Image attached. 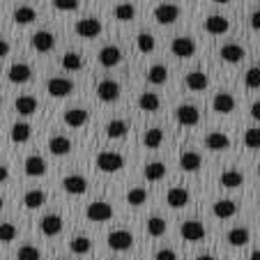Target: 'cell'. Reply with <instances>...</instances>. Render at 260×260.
Returning a JSON list of instances; mask_svg holds the SVG:
<instances>
[{
	"label": "cell",
	"mask_w": 260,
	"mask_h": 260,
	"mask_svg": "<svg viewBox=\"0 0 260 260\" xmlns=\"http://www.w3.org/2000/svg\"><path fill=\"white\" fill-rule=\"evenodd\" d=\"M97 168L104 173H118L120 168H124V157L118 152H99Z\"/></svg>",
	"instance_id": "cell-1"
},
{
	"label": "cell",
	"mask_w": 260,
	"mask_h": 260,
	"mask_svg": "<svg viewBox=\"0 0 260 260\" xmlns=\"http://www.w3.org/2000/svg\"><path fill=\"white\" fill-rule=\"evenodd\" d=\"M46 92L55 99L69 97V94L74 92V83L69 79H62V76H53V79H49V83H46Z\"/></svg>",
	"instance_id": "cell-2"
},
{
	"label": "cell",
	"mask_w": 260,
	"mask_h": 260,
	"mask_svg": "<svg viewBox=\"0 0 260 260\" xmlns=\"http://www.w3.org/2000/svg\"><path fill=\"white\" fill-rule=\"evenodd\" d=\"M85 216H88L90 221H94V223H102V221L113 219V207L108 205V203H104V201L90 203L88 210H85Z\"/></svg>",
	"instance_id": "cell-3"
},
{
	"label": "cell",
	"mask_w": 260,
	"mask_h": 260,
	"mask_svg": "<svg viewBox=\"0 0 260 260\" xmlns=\"http://www.w3.org/2000/svg\"><path fill=\"white\" fill-rule=\"evenodd\" d=\"M175 118L182 127H196V124L201 122V113H198V108L191 106V104H182V106H177Z\"/></svg>",
	"instance_id": "cell-4"
},
{
	"label": "cell",
	"mask_w": 260,
	"mask_h": 260,
	"mask_svg": "<svg viewBox=\"0 0 260 260\" xmlns=\"http://www.w3.org/2000/svg\"><path fill=\"white\" fill-rule=\"evenodd\" d=\"M102 32V21L94 19V16H85V19L76 21V35L85 37V40H92Z\"/></svg>",
	"instance_id": "cell-5"
},
{
	"label": "cell",
	"mask_w": 260,
	"mask_h": 260,
	"mask_svg": "<svg viewBox=\"0 0 260 260\" xmlns=\"http://www.w3.org/2000/svg\"><path fill=\"white\" fill-rule=\"evenodd\" d=\"M177 19H180V7L173 5V3H164V5H159L154 10V21L161 25H171Z\"/></svg>",
	"instance_id": "cell-6"
},
{
	"label": "cell",
	"mask_w": 260,
	"mask_h": 260,
	"mask_svg": "<svg viewBox=\"0 0 260 260\" xmlns=\"http://www.w3.org/2000/svg\"><path fill=\"white\" fill-rule=\"evenodd\" d=\"M97 97L102 99V102H106V104L118 102V97H120V83H118V81H113V79L102 81V83L97 85Z\"/></svg>",
	"instance_id": "cell-7"
},
{
	"label": "cell",
	"mask_w": 260,
	"mask_h": 260,
	"mask_svg": "<svg viewBox=\"0 0 260 260\" xmlns=\"http://www.w3.org/2000/svg\"><path fill=\"white\" fill-rule=\"evenodd\" d=\"M134 244V235L129 231H113L108 235V246L113 251H129Z\"/></svg>",
	"instance_id": "cell-8"
},
{
	"label": "cell",
	"mask_w": 260,
	"mask_h": 260,
	"mask_svg": "<svg viewBox=\"0 0 260 260\" xmlns=\"http://www.w3.org/2000/svg\"><path fill=\"white\" fill-rule=\"evenodd\" d=\"M171 51L177 58H191V55L196 53V42H193L191 37H175L171 44Z\"/></svg>",
	"instance_id": "cell-9"
},
{
	"label": "cell",
	"mask_w": 260,
	"mask_h": 260,
	"mask_svg": "<svg viewBox=\"0 0 260 260\" xmlns=\"http://www.w3.org/2000/svg\"><path fill=\"white\" fill-rule=\"evenodd\" d=\"M212 108L214 113H221V115H228L235 111V97L231 92H216L214 99H212Z\"/></svg>",
	"instance_id": "cell-10"
},
{
	"label": "cell",
	"mask_w": 260,
	"mask_h": 260,
	"mask_svg": "<svg viewBox=\"0 0 260 260\" xmlns=\"http://www.w3.org/2000/svg\"><path fill=\"white\" fill-rule=\"evenodd\" d=\"M64 124L72 129H79V127H85L90 120V113L85 111V108H69V111H64Z\"/></svg>",
	"instance_id": "cell-11"
},
{
	"label": "cell",
	"mask_w": 260,
	"mask_h": 260,
	"mask_svg": "<svg viewBox=\"0 0 260 260\" xmlns=\"http://www.w3.org/2000/svg\"><path fill=\"white\" fill-rule=\"evenodd\" d=\"M62 187H64V191L67 193H72V196H81V193H85L88 191V180H85L83 175H67L62 180Z\"/></svg>",
	"instance_id": "cell-12"
},
{
	"label": "cell",
	"mask_w": 260,
	"mask_h": 260,
	"mask_svg": "<svg viewBox=\"0 0 260 260\" xmlns=\"http://www.w3.org/2000/svg\"><path fill=\"white\" fill-rule=\"evenodd\" d=\"M180 233L187 242H201L205 237V226H203L201 221H184Z\"/></svg>",
	"instance_id": "cell-13"
},
{
	"label": "cell",
	"mask_w": 260,
	"mask_h": 260,
	"mask_svg": "<svg viewBox=\"0 0 260 260\" xmlns=\"http://www.w3.org/2000/svg\"><path fill=\"white\" fill-rule=\"evenodd\" d=\"M55 46V37L53 32H49V30H40V32L32 35V49L40 51V53H49V51H53Z\"/></svg>",
	"instance_id": "cell-14"
},
{
	"label": "cell",
	"mask_w": 260,
	"mask_h": 260,
	"mask_svg": "<svg viewBox=\"0 0 260 260\" xmlns=\"http://www.w3.org/2000/svg\"><path fill=\"white\" fill-rule=\"evenodd\" d=\"M205 145H207V150H212V152H223V150L231 147V138H228L223 132H210L205 136Z\"/></svg>",
	"instance_id": "cell-15"
},
{
	"label": "cell",
	"mask_w": 260,
	"mask_h": 260,
	"mask_svg": "<svg viewBox=\"0 0 260 260\" xmlns=\"http://www.w3.org/2000/svg\"><path fill=\"white\" fill-rule=\"evenodd\" d=\"M120 60H122V51L113 44L104 46V49L99 51V62H102V67H115V64H120Z\"/></svg>",
	"instance_id": "cell-16"
},
{
	"label": "cell",
	"mask_w": 260,
	"mask_h": 260,
	"mask_svg": "<svg viewBox=\"0 0 260 260\" xmlns=\"http://www.w3.org/2000/svg\"><path fill=\"white\" fill-rule=\"evenodd\" d=\"M189 191L184 187H173V189H168V193H166V203L173 207V210H180V207H184L189 203Z\"/></svg>",
	"instance_id": "cell-17"
},
{
	"label": "cell",
	"mask_w": 260,
	"mask_h": 260,
	"mask_svg": "<svg viewBox=\"0 0 260 260\" xmlns=\"http://www.w3.org/2000/svg\"><path fill=\"white\" fill-rule=\"evenodd\" d=\"M219 55H221V60L223 62H231V64H237V62H242L244 60V49H242L240 44H223L221 46V51H219Z\"/></svg>",
	"instance_id": "cell-18"
},
{
	"label": "cell",
	"mask_w": 260,
	"mask_h": 260,
	"mask_svg": "<svg viewBox=\"0 0 260 260\" xmlns=\"http://www.w3.org/2000/svg\"><path fill=\"white\" fill-rule=\"evenodd\" d=\"M7 76H10L12 83H28L30 76H32V69L25 62H14L10 67V72H7Z\"/></svg>",
	"instance_id": "cell-19"
},
{
	"label": "cell",
	"mask_w": 260,
	"mask_h": 260,
	"mask_svg": "<svg viewBox=\"0 0 260 260\" xmlns=\"http://www.w3.org/2000/svg\"><path fill=\"white\" fill-rule=\"evenodd\" d=\"M203 164V157L198 152H191V150H184V152L180 154V168L187 173H196L198 168H201Z\"/></svg>",
	"instance_id": "cell-20"
},
{
	"label": "cell",
	"mask_w": 260,
	"mask_h": 260,
	"mask_svg": "<svg viewBox=\"0 0 260 260\" xmlns=\"http://www.w3.org/2000/svg\"><path fill=\"white\" fill-rule=\"evenodd\" d=\"M40 228H42V233H44L46 237H53V235H58V233L62 231V219H60L58 214H46L44 219L40 221Z\"/></svg>",
	"instance_id": "cell-21"
},
{
	"label": "cell",
	"mask_w": 260,
	"mask_h": 260,
	"mask_svg": "<svg viewBox=\"0 0 260 260\" xmlns=\"http://www.w3.org/2000/svg\"><path fill=\"white\" fill-rule=\"evenodd\" d=\"M228 28H231V21H228L226 16L212 14L210 19L205 21V30L210 35H223V32H228Z\"/></svg>",
	"instance_id": "cell-22"
},
{
	"label": "cell",
	"mask_w": 260,
	"mask_h": 260,
	"mask_svg": "<svg viewBox=\"0 0 260 260\" xmlns=\"http://www.w3.org/2000/svg\"><path fill=\"white\" fill-rule=\"evenodd\" d=\"M49 150L55 157H64V154L72 152V141L67 136H51L49 141Z\"/></svg>",
	"instance_id": "cell-23"
},
{
	"label": "cell",
	"mask_w": 260,
	"mask_h": 260,
	"mask_svg": "<svg viewBox=\"0 0 260 260\" xmlns=\"http://www.w3.org/2000/svg\"><path fill=\"white\" fill-rule=\"evenodd\" d=\"M23 168H25V175H30V177H42V175L46 173V161H44L42 157H37V154H32V157L25 159Z\"/></svg>",
	"instance_id": "cell-24"
},
{
	"label": "cell",
	"mask_w": 260,
	"mask_h": 260,
	"mask_svg": "<svg viewBox=\"0 0 260 260\" xmlns=\"http://www.w3.org/2000/svg\"><path fill=\"white\" fill-rule=\"evenodd\" d=\"M159 106H161V99L154 92H143L141 97H138V108L145 111V113H157Z\"/></svg>",
	"instance_id": "cell-25"
},
{
	"label": "cell",
	"mask_w": 260,
	"mask_h": 260,
	"mask_svg": "<svg viewBox=\"0 0 260 260\" xmlns=\"http://www.w3.org/2000/svg\"><path fill=\"white\" fill-rule=\"evenodd\" d=\"M30 136H32V127H30L28 122H14V124H12L10 138L14 143H28Z\"/></svg>",
	"instance_id": "cell-26"
},
{
	"label": "cell",
	"mask_w": 260,
	"mask_h": 260,
	"mask_svg": "<svg viewBox=\"0 0 260 260\" xmlns=\"http://www.w3.org/2000/svg\"><path fill=\"white\" fill-rule=\"evenodd\" d=\"M212 212H214L216 219H231V216L237 214V205L233 201H216Z\"/></svg>",
	"instance_id": "cell-27"
},
{
	"label": "cell",
	"mask_w": 260,
	"mask_h": 260,
	"mask_svg": "<svg viewBox=\"0 0 260 260\" xmlns=\"http://www.w3.org/2000/svg\"><path fill=\"white\" fill-rule=\"evenodd\" d=\"M207 85H210V79H207L205 72H191L187 74V88L193 90V92H201V90H205Z\"/></svg>",
	"instance_id": "cell-28"
},
{
	"label": "cell",
	"mask_w": 260,
	"mask_h": 260,
	"mask_svg": "<svg viewBox=\"0 0 260 260\" xmlns=\"http://www.w3.org/2000/svg\"><path fill=\"white\" fill-rule=\"evenodd\" d=\"M242 182H244V175L240 171H226V173H221V177H219V184L223 189H237V187H242Z\"/></svg>",
	"instance_id": "cell-29"
},
{
	"label": "cell",
	"mask_w": 260,
	"mask_h": 260,
	"mask_svg": "<svg viewBox=\"0 0 260 260\" xmlns=\"http://www.w3.org/2000/svg\"><path fill=\"white\" fill-rule=\"evenodd\" d=\"M44 203H46V193L42 191V189H30L23 198V205L28 207V210H40Z\"/></svg>",
	"instance_id": "cell-30"
},
{
	"label": "cell",
	"mask_w": 260,
	"mask_h": 260,
	"mask_svg": "<svg viewBox=\"0 0 260 260\" xmlns=\"http://www.w3.org/2000/svg\"><path fill=\"white\" fill-rule=\"evenodd\" d=\"M14 106L21 115H32L37 111V99L30 97V94H21V97H16Z\"/></svg>",
	"instance_id": "cell-31"
},
{
	"label": "cell",
	"mask_w": 260,
	"mask_h": 260,
	"mask_svg": "<svg viewBox=\"0 0 260 260\" xmlns=\"http://www.w3.org/2000/svg\"><path fill=\"white\" fill-rule=\"evenodd\" d=\"M14 21L19 25H28V23H32V21H37V12L28 5H21L14 10Z\"/></svg>",
	"instance_id": "cell-32"
},
{
	"label": "cell",
	"mask_w": 260,
	"mask_h": 260,
	"mask_svg": "<svg viewBox=\"0 0 260 260\" xmlns=\"http://www.w3.org/2000/svg\"><path fill=\"white\" fill-rule=\"evenodd\" d=\"M166 164H161V161H152V164H147L145 166V177L150 182H159V180H164L166 177Z\"/></svg>",
	"instance_id": "cell-33"
},
{
	"label": "cell",
	"mask_w": 260,
	"mask_h": 260,
	"mask_svg": "<svg viewBox=\"0 0 260 260\" xmlns=\"http://www.w3.org/2000/svg\"><path fill=\"white\" fill-rule=\"evenodd\" d=\"M249 240H251V233H249V228H233L231 233H228V242H231L233 246H246L249 244Z\"/></svg>",
	"instance_id": "cell-34"
},
{
	"label": "cell",
	"mask_w": 260,
	"mask_h": 260,
	"mask_svg": "<svg viewBox=\"0 0 260 260\" xmlns=\"http://www.w3.org/2000/svg\"><path fill=\"white\" fill-rule=\"evenodd\" d=\"M164 143V132L161 129H147L145 134H143V145L150 147V150H154V147H159Z\"/></svg>",
	"instance_id": "cell-35"
},
{
	"label": "cell",
	"mask_w": 260,
	"mask_h": 260,
	"mask_svg": "<svg viewBox=\"0 0 260 260\" xmlns=\"http://www.w3.org/2000/svg\"><path fill=\"white\" fill-rule=\"evenodd\" d=\"M129 132V124L124 120H111L106 124V136L108 138H122L124 134Z\"/></svg>",
	"instance_id": "cell-36"
},
{
	"label": "cell",
	"mask_w": 260,
	"mask_h": 260,
	"mask_svg": "<svg viewBox=\"0 0 260 260\" xmlns=\"http://www.w3.org/2000/svg\"><path fill=\"white\" fill-rule=\"evenodd\" d=\"M166 221L161 216H152V219H147V235L150 237H161L166 233Z\"/></svg>",
	"instance_id": "cell-37"
},
{
	"label": "cell",
	"mask_w": 260,
	"mask_h": 260,
	"mask_svg": "<svg viewBox=\"0 0 260 260\" xmlns=\"http://www.w3.org/2000/svg\"><path fill=\"white\" fill-rule=\"evenodd\" d=\"M166 79H168V69L164 67V64H154V67H150V72H147V81L154 85L166 83Z\"/></svg>",
	"instance_id": "cell-38"
},
{
	"label": "cell",
	"mask_w": 260,
	"mask_h": 260,
	"mask_svg": "<svg viewBox=\"0 0 260 260\" xmlns=\"http://www.w3.org/2000/svg\"><path fill=\"white\" fill-rule=\"evenodd\" d=\"M62 67L67 69V72H79V69L83 67V58H81L79 53L69 51V53L62 55Z\"/></svg>",
	"instance_id": "cell-39"
},
{
	"label": "cell",
	"mask_w": 260,
	"mask_h": 260,
	"mask_svg": "<svg viewBox=\"0 0 260 260\" xmlns=\"http://www.w3.org/2000/svg\"><path fill=\"white\" fill-rule=\"evenodd\" d=\"M69 249H72L76 255H83V253H88V251L92 249V242H90L88 237H83V235H81V237H74V240L69 242Z\"/></svg>",
	"instance_id": "cell-40"
},
{
	"label": "cell",
	"mask_w": 260,
	"mask_h": 260,
	"mask_svg": "<svg viewBox=\"0 0 260 260\" xmlns=\"http://www.w3.org/2000/svg\"><path fill=\"white\" fill-rule=\"evenodd\" d=\"M136 46L141 53H152L154 51V37L150 32H141L136 37Z\"/></svg>",
	"instance_id": "cell-41"
},
{
	"label": "cell",
	"mask_w": 260,
	"mask_h": 260,
	"mask_svg": "<svg viewBox=\"0 0 260 260\" xmlns=\"http://www.w3.org/2000/svg\"><path fill=\"white\" fill-rule=\"evenodd\" d=\"M145 201H147V191H145L143 187H134V189H129V193H127V203H129V205L138 207V205H143Z\"/></svg>",
	"instance_id": "cell-42"
},
{
	"label": "cell",
	"mask_w": 260,
	"mask_h": 260,
	"mask_svg": "<svg viewBox=\"0 0 260 260\" xmlns=\"http://www.w3.org/2000/svg\"><path fill=\"white\" fill-rule=\"evenodd\" d=\"M16 260H42V253L37 246L32 244H23L19 249V253H16Z\"/></svg>",
	"instance_id": "cell-43"
},
{
	"label": "cell",
	"mask_w": 260,
	"mask_h": 260,
	"mask_svg": "<svg viewBox=\"0 0 260 260\" xmlns=\"http://www.w3.org/2000/svg\"><path fill=\"white\" fill-rule=\"evenodd\" d=\"M134 16H136V10H134L132 3H120L115 7V19L118 21H132Z\"/></svg>",
	"instance_id": "cell-44"
},
{
	"label": "cell",
	"mask_w": 260,
	"mask_h": 260,
	"mask_svg": "<svg viewBox=\"0 0 260 260\" xmlns=\"http://www.w3.org/2000/svg\"><path fill=\"white\" fill-rule=\"evenodd\" d=\"M244 145L251 147V150H258V147H260V129H258V127L246 129V134H244Z\"/></svg>",
	"instance_id": "cell-45"
},
{
	"label": "cell",
	"mask_w": 260,
	"mask_h": 260,
	"mask_svg": "<svg viewBox=\"0 0 260 260\" xmlns=\"http://www.w3.org/2000/svg\"><path fill=\"white\" fill-rule=\"evenodd\" d=\"M244 81H246V88L258 90L260 88V67H251L249 72H246Z\"/></svg>",
	"instance_id": "cell-46"
},
{
	"label": "cell",
	"mask_w": 260,
	"mask_h": 260,
	"mask_svg": "<svg viewBox=\"0 0 260 260\" xmlns=\"http://www.w3.org/2000/svg\"><path fill=\"white\" fill-rule=\"evenodd\" d=\"M16 237V226L14 223H0V242H14Z\"/></svg>",
	"instance_id": "cell-47"
},
{
	"label": "cell",
	"mask_w": 260,
	"mask_h": 260,
	"mask_svg": "<svg viewBox=\"0 0 260 260\" xmlns=\"http://www.w3.org/2000/svg\"><path fill=\"white\" fill-rule=\"evenodd\" d=\"M53 7L60 12H74L79 10V0H53Z\"/></svg>",
	"instance_id": "cell-48"
},
{
	"label": "cell",
	"mask_w": 260,
	"mask_h": 260,
	"mask_svg": "<svg viewBox=\"0 0 260 260\" xmlns=\"http://www.w3.org/2000/svg\"><path fill=\"white\" fill-rule=\"evenodd\" d=\"M154 260H177V253L173 249H161V251H157Z\"/></svg>",
	"instance_id": "cell-49"
},
{
	"label": "cell",
	"mask_w": 260,
	"mask_h": 260,
	"mask_svg": "<svg viewBox=\"0 0 260 260\" xmlns=\"http://www.w3.org/2000/svg\"><path fill=\"white\" fill-rule=\"evenodd\" d=\"M251 28H253V30H260V10L251 14Z\"/></svg>",
	"instance_id": "cell-50"
},
{
	"label": "cell",
	"mask_w": 260,
	"mask_h": 260,
	"mask_svg": "<svg viewBox=\"0 0 260 260\" xmlns=\"http://www.w3.org/2000/svg\"><path fill=\"white\" fill-rule=\"evenodd\" d=\"M251 118H253V120H260V102H253V104H251Z\"/></svg>",
	"instance_id": "cell-51"
},
{
	"label": "cell",
	"mask_w": 260,
	"mask_h": 260,
	"mask_svg": "<svg viewBox=\"0 0 260 260\" xmlns=\"http://www.w3.org/2000/svg\"><path fill=\"white\" fill-rule=\"evenodd\" d=\"M7 53H10V44L5 40H0V58H5Z\"/></svg>",
	"instance_id": "cell-52"
},
{
	"label": "cell",
	"mask_w": 260,
	"mask_h": 260,
	"mask_svg": "<svg viewBox=\"0 0 260 260\" xmlns=\"http://www.w3.org/2000/svg\"><path fill=\"white\" fill-rule=\"evenodd\" d=\"M7 177H10V168H7V166H0V184H3Z\"/></svg>",
	"instance_id": "cell-53"
},
{
	"label": "cell",
	"mask_w": 260,
	"mask_h": 260,
	"mask_svg": "<svg viewBox=\"0 0 260 260\" xmlns=\"http://www.w3.org/2000/svg\"><path fill=\"white\" fill-rule=\"evenodd\" d=\"M249 260H260V249H255V251H251V255H249Z\"/></svg>",
	"instance_id": "cell-54"
},
{
	"label": "cell",
	"mask_w": 260,
	"mask_h": 260,
	"mask_svg": "<svg viewBox=\"0 0 260 260\" xmlns=\"http://www.w3.org/2000/svg\"><path fill=\"white\" fill-rule=\"evenodd\" d=\"M196 260H216V258H214V255H207V253H205V255H198Z\"/></svg>",
	"instance_id": "cell-55"
},
{
	"label": "cell",
	"mask_w": 260,
	"mask_h": 260,
	"mask_svg": "<svg viewBox=\"0 0 260 260\" xmlns=\"http://www.w3.org/2000/svg\"><path fill=\"white\" fill-rule=\"evenodd\" d=\"M214 3H219V5H226V3H231V0H214Z\"/></svg>",
	"instance_id": "cell-56"
},
{
	"label": "cell",
	"mask_w": 260,
	"mask_h": 260,
	"mask_svg": "<svg viewBox=\"0 0 260 260\" xmlns=\"http://www.w3.org/2000/svg\"><path fill=\"white\" fill-rule=\"evenodd\" d=\"M3 205H5V203H3V198H0V210H3Z\"/></svg>",
	"instance_id": "cell-57"
},
{
	"label": "cell",
	"mask_w": 260,
	"mask_h": 260,
	"mask_svg": "<svg viewBox=\"0 0 260 260\" xmlns=\"http://www.w3.org/2000/svg\"><path fill=\"white\" fill-rule=\"evenodd\" d=\"M0 104H3V94H0Z\"/></svg>",
	"instance_id": "cell-58"
},
{
	"label": "cell",
	"mask_w": 260,
	"mask_h": 260,
	"mask_svg": "<svg viewBox=\"0 0 260 260\" xmlns=\"http://www.w3.org/2000/svg\"><path fill=\"white\" fill-rule=\"evenodd\" d=\"M258 175H260V166H258Z\"/></svg>",
	"instance_id": "cell-59"
},
{
	"label": "cell",
	"mask_w": 260,
	"mask_h": 260,
	"mask_svg": "<svg viewBox=\"0 0 260 260\" xmlns=\"http://www.w3.org/2000/svg\"><path fill=\"white\" fill-rule=\"evenodd\" d=\"M258 207H260V203H258Z\"/></svg>",
	"instance_id": "cell-60"
}]
</instances>
